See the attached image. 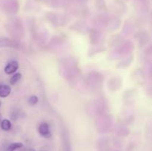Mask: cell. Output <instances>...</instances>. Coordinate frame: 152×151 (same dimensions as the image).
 <instances>
[{
    "instance_id": "cell-6",
    "label": "cell",
    "mask_w": 152,
    "mask_h": 151,
    "mask_svg": "<svg viewBox=\"0 0 152 151\" xmlns=\"http://www.w3.org/2000/svg\"><path fill=\"white\" fill-rule=\"evenodd\" d=\"M21 76H22V75H21V73H19L14 74V75L11 77V78H10V84H16V83L17 82L19 79H20Z\"/></svg>"
},
{
    "instance_id": "cell-5",
    "label": "cell",
    "mask_w": 152,
    "mask_h": 151,
    "mask_svg": "<svg viewBox=\"0 0 152 151\" xmlns=\"http://www.w3.org/2000/svg\"><path fill=\"white\" fill-rule=\"evenodd\" d=\"M1 128L3 130H9L11 128V123L8 119H4L1 121Z\"/></svg>"
},
{
    "instance_id": "cell-4",
    "label": "cell",
    "mask_w": 152,
    "mask_h": 151,
    "mask_svg": "<svg viewBox=\"0 0 152 151\" xmlns=\"http://www.w3.org/2000/svg\"><path fill=\"white\" fill-rule=\"evenodd\" d=\"M23 144L20 142H16V143H12L9 145L7 147V149L5 150V151H14L16 150L19 149V148L22 147Z\"/></svg>"
},
{
    "instance_id": "cell-7",
    "label": "cell",
    "mask_w": 152,
    "mask_h": 151,
    "mask_svg": "<svg viewBox=\"0 0 152 151\" xmlns=\"http://www.w3.org/2000/svg\"><path fill=\"white\" fill-rule=\"evenodd\" d=\"M28 102H29V103L31 104V105H34L37 103V102H38V98L36 96H32L31 97H30Z\"/></svg>"
},
{
    "instance_id": "cell-3",
    "label": "cell",
    "mask_w": 152,
    "mask_h": 151,
    "mask_svg": "<svg viewBox=\"0 0 152 151\" xmlns=\"http://www.w3.org/2000/svg\"><path fill=\"white\" fill-rule=\"evenodd\" d=\"M11 89L10 86L5 85V84H1L0 85V97L6 98L10 95Z\"/></svg>"
},
{
    "instance_id": "cell-2",
    "label": "cell",
    "mask_w": 152,
    "mask_h": 151,
    "mask_svg": "<svg viewBox=\"0 0 152 151\" xmlns=\"http://www.w3.org/2000/svg\"><path fill=\"white\" fill-rule=\"evenodd\" d=\"M38 131L39 134L42 136L43 137L49 138L50 136V128H49V126L47 123H42V124H40L38 128Z\"/></svg>"
},
{
    "instance_id": "cell-9",
    "label": "cell",
    "mask_w": 152,
    "mask_h": 151,
    "mask_svg": "<svg viewBox=\"0 0 152 151\" xmlns=\"http://www.w3.org/2000/svg\"><path fill=\"white\" fill-rule=\"evenodd\" d=\"M0 107H1V102H0Z\"/></svg>"
},
{
    "instance_id": "cell-1",
    "label": "cell",
    "mask_w": 152,
    "mask_h": 151,
    "mask_svg": "<svg viewBox=\"0 0 152 151\" xmlns=\"http://www.w3.org/2000/svg\"><path fill=\"white\" fill-rule=\"evenodd\" d=\"M19 68V63L16 61H11L4 68V72L7 74H13Z\"/></svg>"
},
{
    "instance_id": "cell-8",
    "label": "cell",
    "mask_w": 152,
    "mask_h": 151,
    "mask_svg": "<svg viewBox=\"0 0 152 151\" xmlns=\"http://www.w3.org/2000/svg\"><path fill=\"white\" fill-rule=\"evenodd\" d=\"M28 151H35V150H34V149H28Z\"/></svg>"
}]
</instances>
